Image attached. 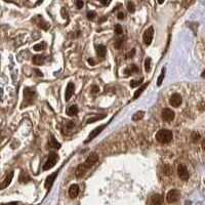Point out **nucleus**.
<instances>
[{"mask_svg": "<svg viewBox=\"0 0 205 205\" xmlns=\"http://www.w3.org/2000/svg\"><path fill=\"white\" fill-rule=\"evenodd\" d=\"M144 115H145V112L144 111H139V112H136V114H134L133 116V121H139V120H141L143 117H144Z\"/></svg>", "mask_w": 205, "mask_h": 205, "instance_id": "nucleus-23", "label": "nucleus"}, {"mask_svg": "<svg viewBox=\"0 0 205 205\" xmlns=\"http://www.w3.org/2000/svg\"><path fill=\"white\" fill-rule=\"evenodd\" d=\"M124 18H125V15H124L123 12H119V13H118V18H119V20H123Z\"/></svg>", "mask_w": 205, "mask_h": 205, "instance_id": "nucleus-40", "label": "nucleus"}, {"mask_svg": "<svg viewBox=\"0 0 205 205\" xmlns=\"http://www.w3.org/2000/svg\"><path fill=\"white\" fill-rule=\"evenodd\" d=\"M162 118H163V120L167 121V122L172 121L174 119V112L170 109H163L162 110Z\"/></svg>", "mask_w": 205, "mask_h": 205, "instance_id": "nucleus-12", "label": "nucleus"}, {"mask_svg": "<svg viewBox=\"0 0 205 205\" xmlns=\"http://www.w3.org/2000/svg\"><path fill=\"white\" fill-rule=\"evenodd\" d=\"M101 2H102V4H105V5H108V4L110 3V1H101Z\"/></svg>", "mask_w": 205, "mask_h": 205, "instance_id": "nucleus-42", "label": "nucleus"}, {"mask_svg": "<svg viewBox=\"0 0 205 205\" xmlns=\"http://www.w3.org/2000/svg\"><path fill=\"white\" fill-rule=\"evenodd\" d=\"M122 44H123V40L119 39V40H117V42L115 43V47L119 49V48H121V46H122Z\"/></svg>", "mask_w": 205, "mask_h": 205, "instance_id": "nucleus-33", "label": "nucleus"}, {"mask_svg": "<svg viewBox=\"0 0 205 205\" xmlns=\"http://www.w3.org/2000/svg\"><path fill=\"white\" fill-rule=\"evenodd\" d=\"M56 175H58V171L53 172L52 174H50L49 176L47 177L46 180H45V188L48 189V188H50V187H51V185H52V184H53V182H55Z\"/></svg>", "mask_w": 205, "mask_h": 205, "instance_id": "nucleus-16", "label": "nucleus"}, {"mask_svg": "<svg viewBox=\"0 0 205 205\" xmlns=\"http://www.w3.org/2000/svg\"><path fill=\"white\" fill-rule=\"evenodd\" d=\"M127 10L131 13L134 12V10H136V6H134L133 2H128L127 3Z\"/></svg>", "mask_w": 205, "mask_h": 205, "instance_id": "nucleus-29", "label": "nucleus"}, {"mask_svg": "<svg viewBox=\"0 0 205 205\" xmlns=\"http://www.w3.org/2000/svg\"><path fill=\"white\" fill-rule=\"evenodd\" d=\"M105 127H106V125H101V126H99V127L94 128L93 130L90 133L89 136H87V139H86V141H85V144H87L88 142L92 141V139H93L96 136H98V134H99V133H102V129H104Z\"/></svg>", "mask_w": 205, "mask_h": 205, "instance_id": "nucleus-10", "label": "nucleus"}, {"mask_svg": "<svg viewBox=\"0 0 205 205\" xmlns=\"http://www.w3.org/2000/svg\"><path fill=\"white\" fill-rule=\"evenodd\" d=\"M199 137H200V136H199V133H193V137H192V139H193V141H194V142H197V141H198Z\"/></svg>", "mask_w": 205, "mask_h": 205, "instance_id": "nucleus-37", "label": "nucleus"}, {"mask_svg": "<svg viewBox=\"0 0 205 205\" xmlns=\"http://www.w3.org/2000/svg\"><path fill=\"white\" fill-rule=\"evenodd\" d=\"M136 72H139V68H137L136 65H131L129 68L125 70V74L127 75V76L130 74H133V73H136Z\"/></svg>", "mask_w": 205, "mask_h": 205, "instance_id": "nucleus-21", "label": "nucleus"}, {"mask_svg": "<svg viewBox=\"0 0 205 205\" xmlns=\"http://www.w3.org/2000/svg\"><path fill=\"white\" fill-rule=\"evenodd\" d=\"M58 159H59V157L56 154H55V153L50 154L49 157H48V159L46 160V162H45V164L43 165V170H49L50 168H52V167L55 165Z\"/></svg>", "mask_w": 205, "mask_h": 205, "instance_id": "nucleus-2", "label": "nucleus"}, {"mask_svg": "<svg viewBox=\"0 0 205 205\" xmlns=\"http://www.w3.org/2000/svg\"><path fill=\"white\" fill-rule=\"evenodd\" d=\"M12 177H13V171L9 172V173L6 175V177H5L4 180L2 182V184H1V189H5L6 187H8L9 184L12 183Z\"/></svg>", "mask_w": 205, "mask_h": 205, "instance_id": "nucleus-15", "label": "nucleus"}, {"mask_svg": "<svg viewBox=\"0 0 205 205\" xmlns=\"http://www.w3.org/2000/svg\"><path fill=\"white\" fill-rule=\"evenodd\" d=\"M45 47H46L45 42H41V43H38V44H35L33 46V49L36 50V51H40V50L45 49Z\"/></svg>", "mask_w": 205, "mask_h": 205, "instance_id": "nucleus-24", "label": "nucleus"}, {"mask_svg": "<svg viewBox=\"0 0 205 205\" xmlns=\"http://www.w3.org/2000/svg\"><path fill=\"white\" fill-rule=\"evenodd\" d=\"M77 113H78V107L75 106V105L70 106L68 109H67V114L69 116H75L77 115Z\"/></svg>", "mask_w": 205, "mask_h": 205, "instance_id": "nucleus-19", "label": "nucleus"}, {"mask_svg": "<svg viewBox=\"0 0 205 205\" xmlns=\"http://www.w3.org/2000/svg\"><path fill=\"white\" fill-rule=\"evenodd\" d=\"M177 174H179V176L183 180H189V177H190V174H189L187 167H186L184 164H180V165L177 166Z\"/></svg>", "mask_w": 205, "mask_h": 205, "instance_id": "nucleus-7", "label": "nucleus"}, {"mask_svg": "<svg viewBox=\"0 0 205 205\" xmlns=\"http://www.w3.org/2000/svg\"><path fill=\"white\" fill-rule=\"evenodd\" d=\"M143 81H144V79H143V78H141L139 80H133V81L130 82V86H131V87H136V86L141 85Z\"/></svg>", "mask_w": 205, "mask_h": 205, "instance_id": "nucleus-27", "label": "nucleus"}, {"mask_svg": "<svg viewBox=\"0 0 205 205\" xmlns=\"http://www.w3.org/2000/svg\"><path fill=\"white\" fill-rule=\"evenodd\" d=\"M34 21L36 22L37 26H38L39 28H42V29H44V30H47L48 27H49V25H48L46 22H45V21L41 18V15H37V18H35Z\"/></svg>", "mask_w": 205, "mask_h": 205, "instance_id": "nucleus-13", "label": "nucleus"}, {"mask_svg": "<svg viewBox=\"0 0 205 205\" xmlns=\"http://www.w3.org/2000/svg\"><path fill=\"white\" fill-rule=\"evenodd\" d=\"M102 118H105V115L101 116V117H96V118H92V119H89V120L87 121V123H91V122H93V121H96V120L102 119Z\"/></svg>", "mask_w": 205, "mask_h": 205, "instance_id": "nucleus-36", "label": "nucleus"}, {"mask_svg": "<svg viewBox=\"0 0 205 205\" xmlns=\"http://www.w3.org/2000/svg\"><path fill=\"white\" fill-rule=\"evenodd\" d=\"M183 102V99L180 96V94L179 93H173L169 99V104L171 105L172 107H179Z\"/></svg>", "mask_w": 205, "mask_h": 205, "instance_id": "nucleus-9", "label": "nucleus"}, {"mask_svg": "<svg viewBox=\"0 0 205 205\" xmlns=\"http://www.w3.org/2000/svg\"><path fill=\"white\" fill-rule=\"evenodd\" d=\"M79 194V187L77 185H72L69 189V196L71 198H75Z\"/></svg>", "mask_w": 205, "mask_h": 205, "instance_id": "nucleus-17", "label": "nucleus"}, {"mask_svg": "<svg viewBox=\"0 0 205 205\" xmlns=\"http://www.w3.org/2000/svg\"><path fill=\"white\" fill-rule=\"evenodd\" d=\"M50 142H51V143H50V146H51V147H52V148H55V149H59V148L61 147V145L59 144V143L55 141V137H53V136H51Z\"/></svg>", "mask_w": 205, "mask_h": 205, "instance_id": "nucleus-26", "label": "nucleus"}, {"mask_svg": "<svg viewBox=\"0 0 205 205\" xmlns=\"http://www.w3.org/2000/svg\"><path fill=\"white\" fill-rule=\"evenodd\" d=\"M172 137H173V134L168 129H161L156 134V139L160 144H168L172 141Z\"/></svg>", "mask_w": 205, "mask_h": 205, "instance_id": "nucleus-1", "label": "nucleus"}, {"mask_svg": "<svg viewBox=\"0 0 205 205\" xmlns=\"http://www.w3.org/2000/svg\"><path fill=\"white\" fill-rule=\"evenodd\" d=\"M106 52H107V48L105 45L99 44L96 46V53H98V55L99 56V58L104 59L105 55H106Z\"/></svg>", "mask_w": 205, "mask_h": 205, "instance_id": "nucleus-18", "label": "nucleus"}, {"mask_svg": "<svg viewBox=\"0 0 205 205\" xmlns=\"http://www.w3.org/2000/svg\"><path fill=\"white\" fill-rule=\"evenodd\" d=\"M180 192L179 190H170L168 193H167L166 195V200L168 203H174V202H176L177 200L180 199Z\"/></svg>", "mask_w": 205, "mask_h": 205, "instance_id": "nucleus-3", "label": "nucleus"}, {"mask_svg": "<svg viewBox=\"0 0 205 205\" xmlns=\"http://www.w3.org/2000/svg\"><path fill=\"white\" fill-rule=\"evenodd\" d=\"M25 179H27V180H30V179H29V176H28V175H27V173H25V172H22V173H21V176H20V180H21V183H25V182H26Z\"/></svg>", "mask_w": 205, "mask_h": 205, "instance_id": "nucleus-31", "label": "nucleus"}, {"mask_svg": "<svg viewBox=\"0 0 205 205\" xmlns=\"http://www.w3.org/2000/svg\"><path fill=\"white\" fill-rule=\"evenodd\" d=\"M88 62H89V64H91V65H93V64H94V62H93L92 60H88Z\"/></svg>", "mask_w": 205, "mask_h": 205, "instance_id": "nucleus-44", "label": "nucleus"}, {"mask_svg": "<svg viewBox=\"0 0 205 205\" xmlns=\"http://www.w3.org/2000/svg\"><path fill=\"white\" fill-rule=\"evenodd\" d=\"M148 84H149V82H147V83H145L144 85H142L141 87L139 88V89H137L136 92H134V96H133V99H136L137 98H139V96H141V94L143 93V91H144L145 89H146V87H147L148 86Z\"/></svg>", "mask_w": 205, "mask_h": 205, "instance_id": "nucleus-20", "label": "nucleus"}, {"mask_svg": "<svg viewBox=\"0 0 205 205\" xmlns=\"http://www.w3.org/2000/svg\"><path fill=\"white\" fill-rule=\"evenodd\" d=\"M164 74H165V69L162 70V72H161L160 76H159L158 80H157V85L158 86H160L161 84H162V81H163V79H164Z\"/></svg>", "mask_w": 205, "mask_h": 205, "instance_id": "nucleus-28", "label": "nucleus"}, {"mask_svg": "<svg viewBox=\"0 0 205 205\" xmlns=\"http://www.w3.org/2000/svg\"><path fill=\"white\" fill-rule=\"evenodd\" d=\"M153 37H154V29L153 27H150V28H148L147 30L145 31L144 35H143V39H144L145 44L150 45L153 40Z\"/></svg>", "mask_w": 205, "mask_h": 205, "instance_id": "nucleus-5", "label": "nucleus"}, {"mask_svg": "<svg viewBox=\"0 0 205 205\" xmlns=\"http://www.w3.org/2000/svg\"><path fill=\"white\" fill-rule=\"evenodd\" d=\"M35 94L36 93H35L34 89L29 88V87L25 88V90H24V99H25V101H26V105H29L33 102V99L35 98Z\"/></svg>", "mask_w": 205, "mask_h": 205, "instance_id": "nucleus-4", "label": "nucleus"}, {"mask_svg": "<svg viewBox=\"0 0 205 205\" xmlns=\"http://www.w3.org/2000/svg\"><path fill=\"white\" fill-rule=\"evenodd\" d=\"M94 17H96V12H87V18L88 20H93Z\"/></svg>", "mask_w": 205, "mask_h": 205, "instance_id": "nucleus-34", "label": "nucleus"}, {"mask_svg": "<svg viewBox=\"0 0 205 205\" xmlns=\"http://www.w3.org/2000/svg\"><path fill=\"white\" fill-rule=\"evenodd\" d=\"M87 169H88V168L84 165V164H80V165L76 168L75 174H76V176H77V177H81V176H83V175H84V174L86 173Z\"/></svg>", "mask_w": 205, "mask_h": 205, "instance_id": "nucleus-14", "label": "nucleus"}, {"mask_svg": "<svg viewBox=\"0 0 205 205\" xmlns=\"http://www.w3.org/2000/svg\"><path fill=\"white\" fill-rule=\"evenodd\" d=\"M134 55H136V49H133V50L129 51V52L126 53L125 58H126V59H130V58H133V56Z\"/></svg>", "mask_w": 205, "mask_h": 205, "instance_id": "nucleus-32", "label": "nucleus"}, {"mask_svg": "<svg viewBox=\"0 0 205 205\" xmlns=\"http://www.w3.org/2000/svg\"><path fill=\"white\" fill-rule=\"evenodd\" d=\"M115 33L118 34V35H120V34L123 33V29H122V27H121V25H119V24H117V25L115 26Z\"/></svg>", "mask_w": 205, "mask_h": 205, "instance_id": "nucleus-30", "label": "nucleus"}, {"mask_svg": "<svg viewBox=\"0 0 205 205\" xmlns=\"http://www.w3.org/2000/svg\"><path fill=\"white\" fill-rule=\"evenodd\" d=\"M99 161V155L96 153H91L89 156L87 157V159L85 160V162L83 163L84 165L87 167V168H90V167H92L94 164Z\"/></svg>", "mask_w": 205, "mask_h": 205, "instance_id": "nucleus-6", "label": "nucleus"}, {"mask_svg": "<svg viewBox=\"0 0 205 205\" xmlns=\"http://www.w3.org/2000/svg\"><path fill=\"white\" fill-rule=\"evenodd\" d=\"M83 4H84V3H83V1H77V2H76L77 8H78V9L82 8V7H83Z\"/></svg>", "mask_w": 205, "mask_h": 205, "instance_id": "nucleus-38", "label": "nucleus"}, {"mask_svg": "<svg viewBox=\"0 0 205 205\" xmlns=\"http://www.w3.org/2000/svg\"><path fill=\"white\" fill-rule=\"evenodd\" d=\"M151 63H152V60H151V58H148L147 60L145 61V70L147 72H149L151 70Z\"/></svg>", "mask_w": 205, "mask_h": 205, "instance_id": "nucleus-25", "label": "nucleus"}, {"mask_svg": "<svg viewBox=\"0 0 205 205\" xmlns=\"http://www.w3.org/2000/svg\"><path fill=\"white\" fill-rule=\"evenodd\" d=\"M74 90H75L74 83L69 82L66 87V92H65V99H66V102H68L69 99H71V96L74 94Z\"/></svg>", "mask_w": 205, "mask_h": 205, "instance_id": "nucleus-11", "label": "nucleus"}, {"mask_svg": "<svg viewBox=\"0 0 205 205\" xmlns=\"http://www.w3.org/2000/svg\"><path fill=\"white\" fill-rule=\"evenodd\" d=\"M99 88L96 85H93V86H92V92H93V93L99 92Z\"/></svg>", "mask_w": 205, "mask_h": 205, "instance_id": "nucleus-39", "label": "nucleus"}, {"mask_svg": "<svg viewBox=\"0 0 205 205\" xmlns=\"http://www.w3.org/2000/svg\"><path fill=\"white\" fill-rule=\"evenodd\" d=\"M202 147H203V149L205 150V139H204L203 142H202Z\"/></svg>", "mask_w": 205, "mask_h": 205, "instance_id": "nucleus-43", "label": "nucleus"}, {"mask_svg": "<svg viewBox=\"0 0 205 205\" xmlns=\"http://www.w3.org/2000/svg\"><path fill=\"white\" fill-rule=\"evenodd\" d=\"M35 72L37 73V75H38V76H42V72H40L38 69H35Z\"/></svg>", "mask_w": 205, "mask_h": 205, "instance_id": "nucleus-41", "label": "nucleus"}, {"mask_svg": "<svg viewBox=\"0 0 205 205\" xmlns=\"http://www.w3.org/2000/svg\"><path fill=\"white\" fill-rule=\"evenodd\" d=\"M163 198L159 194H154L150 197L149 201H148V205H161L162 204Z\"/></svg>", "mask_w": 205, "mask_h": 205, "instance_id": "nucleus-8", "label": "nucleus"}, {"mask_svg": "<svg viewBox=\"0 0 205 205\" xmlns=\"http://www.w3.org/2000/svg\"><path fill=\"white\" fill-rule=\"evenodd\" d=\"M164 172H165V174H167V175L170 174V172H171L170 167H169L168 165H165V166H164Z\"/></svg>", "mask_w": 205, "mask_h": 205, "instance_id": "nucleus-35", "label": "nucleus"}, {"mask_svg": "<svg viewBox=\"0 0 205 205\" xmlns=\"http://www.w3.org/2000/svg\"><path fill=\"white\" fill-rule=\"evenodd\" d=\"M32 61H33V63L35 65H41V64L44 63V56L43 55H35V56H33Z\"/></svg>", "mask_w": 205, "mask_h": 205, "instance_id": "nucleus-22", "label": "nucleus"}]
</instances>
